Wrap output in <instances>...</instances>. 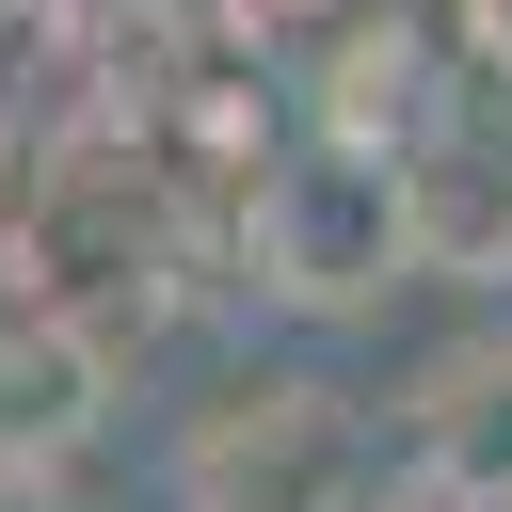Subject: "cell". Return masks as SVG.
<instances>
[{
    "label": "cell",
    "mask_w": 512,
    "mask_h": 512,
    "mask_svg": "<svg viewBox=\"0 0 512 512\" xmlns=\"http://www.w3.org/2000/svg\"><path fill=\"white\" fill-rule=\"evenodd\" d=\"M400 464L464 512H512V320L496 336H448L400 400Z\"/></svg>",
    "instance_id": "cell-4"
},
{
    "label": "cell",
    "mask_w": 512,
    "mask_h": 512,
    "mask_svg": "<svg viewBox=\"0 0 512 512\" xmlns=\"http://www.w3.org/2000/svg\"><path fill=\"white\" fill-rule=\"evenodd\" d=\"M400 240L432 288H512V80H464L400 128Z\"/></svg>",
    "instance_id": "cell-3"
},
{
    "label": "cell",
    "mask_w": 512,
    "mask_h": 512,
    "mask_svg": "<svg viewBox=\"0 0 512 512\" xmlns=\"http://www.w3.org/2000/svg\"><path fill=\"white\" fill-rule=\"evenodd\" d=\"M448 16H464V48H480V64L512 80V0H448Z\"/></svg>",
    "instance_id": "cell-6"
},
{
    "label": "cell",
    "mask_w": 512,
    "mask_h": 512,
    "mask_svg": "<svg viewBox=\"0 0 512 512\" xmlns=\"http://www.w3.org/2000/svg\"><path fill=\"white\" fill-rule=\"evenodd\" d=\"M96 112V0H0V160Z\"/></svg>",
    "instance_id": "cell-5"
},
{
    "label": "cell",
    "mask_w": 512,
    "mask_h": 512,
    "mask_svg": "<svg viewBox=\"0 0 512 512\" xmlns=\"http://www.w3.org/2000/svg\"><path fill=\"white\" fill-rule=\"evenodd\" d=\"M176 512H368L384 496V416L320 368H224L176 416Z\"/></svg>",
    "instance_id": "cell-2"
},
{
    "label": "cell",
    "mask_w": 512,
    "mask_h": 512,
    "mask_svg": "<svg viewBox=\"0 0 512 512\" xmlns=\"http://www.w3.org/2000/svg\"><path fill=\"white\" fill-rule=\"evenodd\" d=\"M240 272H256V304H288V320H384L400 288H416V240H400V144H368V128H272V160H256V192H240Z\"/></svg>",
    "instance_id": "cell-1"
}]
</instances>
